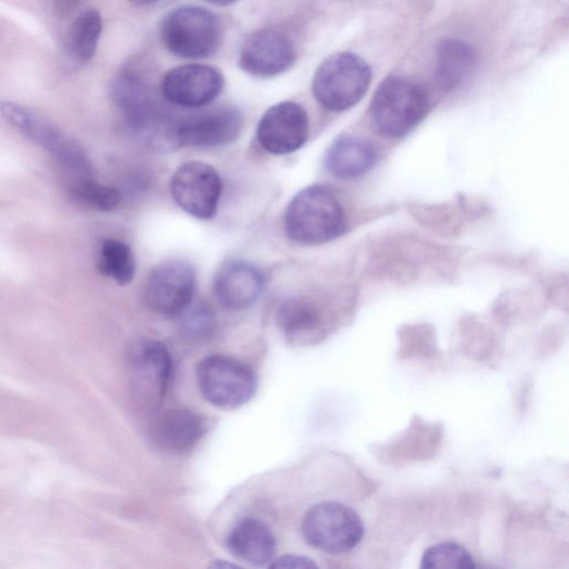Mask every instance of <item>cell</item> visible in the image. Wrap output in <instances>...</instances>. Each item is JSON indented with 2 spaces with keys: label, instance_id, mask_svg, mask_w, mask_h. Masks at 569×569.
I'll use <instances>...</instances> for the list:
<instances>
[{
  "label": "cell",
  "instance_id": "obj_1",
  "mask_svg": "<svg viewBox=\"0 0 569 569\" xmlns=\"http://www.w3.org/2000/svg\"><path fill=\"white\" fill-rule=\"evenodd\" d=\"M0 114L56 160L69 178L70 186L94 178L92 164L82 147L50 119L13 101H2Z\"/></svg>",
  "mask_w": 569,
  "mask_h": 569
},
{
  "label": "cell",
  "instance_id": "obj_2",
  "mask_svg": "<svg viewBox=\"0 0 569 569\" xmlns=\"http://www.w3.org/2000/svg\"><path fill=\"white\" fill-rule=\"evenodd\" d=\"M346 216L336 193L327 186L311 184L300 190L284 213L289 239L300 244H321L343 233Z\"/></svg>",
  "mask_w": 569,
  "mask_h": 569
},
{
  "label": "cell",
  "instance_id": "obj_3",
  "mask_svg": "<svg viewBox=\"0 0 569 569\" xmlns=\"http://www.w3.org/2000/svg\"><path fill=\"white\" fill-rule=\"evenodd\" d=\"M428 110L427 90L401 76H389L379 84L369 109L377 130L393 138L410 132L425 118Z\"/></svg>",
  "mask_w": 569,
  "mask_h": 569
},
{
  "label": "cell",
  "instance_id": "obj_4",
  "mask_svg": "<svg viewBox=\"0 0 569 569\" xmlns=\"http://www.w3.org/2000/svg\"><path fill=\"white\" fill-rule=\"evenodd\" d=\"M371 69L352 52H338L318 67L312 79L317 101L330 111H345L357 104L367 92Z\"/></svg>",
  "mask_w": 569,
  "mask_h": 569
},
{
  "label": "cell",
  "instance_id": "obj_5",
  "mask_svg": "<svg viewBox=\"0 0 569 569\" xmlns=\"http://www.w3.org/2000/svg\"><path fill=\"white\" fill-rule=\"evenodd\" d=\"M172 373V359L163 343L140 339L127 355L129 391L140 410L153 412L166 397Z\"/></svg>",
  "mask_w": 569,
  "mask_h": 569
},
{
  "label": "cell",
  "instance_id": "obj_6",
  "mask_svg": "<svg viewBox=\"0 0 569 569\" xmlns=\"http://www.w3.org/2000/svg\"><path fill=\"white\" fill-rule=\"evenodd\" d=\"M301 531L312 548L329 555H341L359 545L365 535V525L351 507L337 501H321L306 511Z\"/></svg>",
  "mask_w": 569,
  "mask_h": 569
},
{
  "label": "cell",
  "instance_id": "obj_7",
  "mask_svg": "<svg viewBox=\"0 0 569 569\" xmlns=\"http://www.w3.org/2000/svg\"><path fill=\"white\" fill-rule=\"evenodd\" d=\"M160 34L172 54L183 59H201L211 56L219 47L221 26L206 8L183 6L163 18Z\"/></svg>",
  "mask_w": 569,
  "mask_h": 569
},
{
  "label": "cell",
  "instance_id": "obj_8",
  "mask_svg": "<svg viewBox=\"0 0 569 569\" xmlns=\"http://www.w3.org/2000/svg\"><path fill=\"white\" fill-rule=\"evenodd\" d=\"M197 382L202 397L221 409H236L256 393L258 379L244 362L224 355H210L197 366Z\"/></svg>",
  "mask_w": 569,
  "mask_h": 569
},
{
  "label": "cell",
  "instance_id": "obj_9",
  "mask_svg": "<svg viewBox=\"0 0 569 569\" xmlns=\"http://www.w3.org/2000/svg\"><path fill=\"white\" fill-rule=\"evenodd\" d=\"M243 119L239 110L223 106L171 122L166 136V150L180 147L213 148L229 144L241 132Z\"/></svg>",
  "mask_w": 569,
  "mask_h": 569
},
{
  "label": "cell",
  "instance_id": "obj_10",
  "mask_svg": "<svg viewBox=\"0 0 569 569\" xmlns=\"http://www.w3.org/2000/svg\"><path fill=\"white\" fill-rule=\"evenodd\" d=\"M143 76L140 67L126 66L111 81L109 93L126 124L136 132H149L151 139L164 123L159 121L154 92Z\"/></svg>",
  "mask_w": 569,
  "mask_h": 569
},
{
  "label": "cell",
  "instance_id": "obj_11",
  "mask_svg": "<svg viewBox=\"0 0 569 569\" xmlns=\"http://www.w3.org/2000/svg\"><path fill=\"white\" fill-rule=\"evenodd\" d=\"M170 192L183 211L197 219L209 220L217 213L221 179L210 164L188 161L173 172Z\"/></svg>",
  "mask_w": 569,
  "mask_h": 569
},
{
  "label": "cell",
  "instance_id": "obj_12",
  "mask_svg": "<svg viewBox=\"0 0 569 569\" xmlns=\"http://www.w3.org/2000/svg\"><path fill=\"white\" fill-rule=\"evenodd\" d=\"M196 271L188 262L172 260L157 266L148 276L143 299L153 312L178 317L192 302Z\"/></svg>",
  "mask_w": 569,
  "mask_h": 569
},
{
  "label": "cell",
  "instance_id": "obj_13",
  "mask_svg": "<svg viewBox=\"0 0 569 569\" xmlns=\"http://www.w3.org/2000/svg\"><path fill=\"white\" fill-rule=\"evenodd\" d=\"M309 133L308 114L302 106L282 101L270 107L257 128L260 146L272 154H288L300 149Z\"/></svg>",
  "mask_w": 569,
  "mask_h": 569
},
{
  "label": "cell",
  "instance_id": "obj_14",
  "mask_svg": "<svg viewBox=\"0 0 569 569\" xmlns=\"http://www.w3.org/2000/svg\"><path fill=\"white\" fill-rule=\"evenodd\" d=\"M222 73L214 67L189 63L169 70L161 81V93L167 101L199 108L213 101L223 88Z\"/></svg>",
  "mask_w": 569,
  "mask_h": 569
},
{
  "label": "cell",
  "instance_id": "obj_15",
  "mask_svg": "<svg viewBox=\"0 0 569 569\" xmlns=\"http://www.w3.org/2000/svg\"><path fill=\"white\" fill-rule=\"evenodd\" d=\"M295 60V47L287 36L274 29H260L242 43L238 63L253 77L270 78L290 69Z\"/></svg>",
  "mask_w": 569,
  "mask_h": 569
},
{
  "label": "cell",
  "instance_id": "obj_16",
  "mask_svg": "<svg viewBox=\"0 0 569 569\" xmlns=\"http://www.w3.org/2000/svg\"><path fill=\"white\" fill-rule=\"evenodd\" d=\"M208 430V420L187 408H172L158 413L149 428L152 443L164 452L183 453L192 449Z\"/></svg>",
  "mask_w": 569,
  "mask_h": 569
},
{
  "label": "cell",
  "instance_id": "obj_17",
  "mask_svg": "<svg viewBox=\"0 0 569 569\" xmlns=\"http://www.w3.org/2000/svg\"><path fill=\"white\" fill-rule=\"evenodd\" d=\"M264 284L261 270L243 260L222 263L213 279L214 295L229 310H242L252 306L263 292Z\"/></svg>",
  "mask_w": 569,
  "mask_h": 569
},
{
  "label": "cell",
  "instance_id": "obj_18",
  "mask_svg": "<svg viewBox=\"0 0 569 569\" xmlns=\"http://www.w3.org/2000/svg\"><path fill=\"white\" fill-rule=\"evenodd\" d=\"M228 551L249 566L270 565L276 555V538L259 519L246 517L237 521L226 538Z\"/></svg>",
  "mask_w": 569,
  "mask_h": 569
},
{
  "label": "cell",
  "instance_id": "obj_19",
  "mask_svg": "<svg viewBox=\"0 0 569 569\" xmlns=\"http://www.w3.org/2000/svg\"><path fill=\"white\" fill-rule=\"evenodd\" d=\"M378 160L376 147L368 140L342 136L327 149L325 164L336 178L353 180L370 171Z\"/></svg>",
  "mask_w": 569,
  "mask_h": 569
},
{
  "label": "cell",
  "instance_id": "obj_20",
  "mask_svg": "<svg viewBox=\"0 0 569 569\" xmlns=\"http://www.w3.org/2000/svg\"><path fill=\"white\" fill-rule=\"evenodd\" d=\"M477 62L475 49L458 39L443 40L437 51L435 79L446 91L453 90L473 70Z\"/></svg>",
  "mask_w": 569,
  "mask_h": 569
},
{
  "label": "cell",
  "instance_id": "obj_21",
  "mask_svg": "<svg viewBox=\"0 0 569 569\" xmlns=\"http://www.w3.org/2000/svg\"><path fill=\"white\" fill-rule=\"evenodd\" d=\"M102 31V18L98 10L88 9L71 23L64 49L68 60L76 66L89 62L96 53Z\"/></svg>",
  "mask_w": 569,
  "mask_h": 569
},
{
  "label": "cell",
  "instance_id": "obj_22",
  "mask_svg": "<svg viewBox=\"0 0 569 569\" xmlns=\"http://www.w3.org/2000/svg\"><path fill=\"white\" fill-rule=\"evenodd\" d=\"M277 322L287 338L298 340L319 326L320 313L310 301L292 298L278 308Z\"/></svg>",
  "mask_w": 569,
  "mask_h": 569
},
{
  "label": "cell",
  "instance_id": "obj_23",
  "mask_svg": "<svg viewBox=\"0 0 569 569\" xmlns=\"http://www.w3.org/2000/svg\"><path fill=\"white\" fill-rule=\"evenodd\" d=\"M98 269L120 286L130 283L136 271L131 248L117 239L104 240L100 250Z\"/></svg>",
  "mask_w": 569,
  "mask_h": 569
},
{
  "label": "cell",
  "instance_id": "obj_24",
  "mask_svg": "<svg viewBox=\"0 0 569 569\" xmlns=\"http://www.w3.org/2000/svg\"><path fill=\"white\" fill-rule=\"evenodd\" d=\"M476 563L462 545L443 541L428 547L421 557V569H469Z\"/></svg>",
  "mask_w": 569,
  "mask_h": 569
},
{
  "label": "cell",
  "instance_id": "obj_25",
  "mask_svg": "<svg viewBox=\"0 0 569 569\" xmlns=\"http://www.w3.org/2000/svg\"><path fill=\"white\" fill-rule=\"evenodd\" d=\"M70 189L76 198L103 211L114 209L121 198L116 188L102 184L96 181L94 178L79 182Z\"/></svg>",
  "mask_w": 569,
  "mask_h": 569
},
{
  "label": "cell",
  "instance_id": "obj_26",
  "mask_svg": "<svg viewBox=\"0 0 569 569\" xmlns=\"http://www.w3.org/2000/svg\"><path fill=\"white\" fill-rule=\"evenodd\" d=\"M181 331L191 339H202L213 330L214 317L212 310L202 303L186 308L179 316Z\"/></svg>",
  "mask_w": 569,
  "mask_h": 569
},
{
  "label": "cell",
  "instance_id": "obj_27",
  "mask_svg": "<svg viewBox=\"0 0 569 569\" xmlns=\"http://www.w3.org/2000/svg\"><path fill=\"white\" fill-rule=\"evenodd\" d=\"M269 567L272 568H316L317 565L303 556L286 555L278 559H273Z\"/></svg>",
  "mask_w": 569,
  "mask_h": 569
},
{
  "label": "cell",
  "instance_id": "obj_28",
  "mask_svg": "<svg viewBox=\"0 0 569 569\" xmlns=\"http://www.w3.org/2000/svg\"><path fill=\"white\" fill-rule=\"evenodd\" d=\"M79 2L80 0H53V13L58 19H66L73 12Z\"/></svg>",
  "mask_w": 569,
  "mask_h": 569
},
{
  "label": "cell",
  "instance_id": "obj_29",
  "mask_svg": "<svg viewBox=\"0 0 569 569\" xmlns=\"http://www.w3.org/2000/svg\"><path fill=\"white\" fill-rule=\"evenodd\" d=\"M210 4L218 6V7H226L234 3L237 0H204Z\"/></svg>",
  "mask_w": 569,
  "mask_h": 569
},
{
  "label": "cell",
  "instance_id": "obj_30",
  "mask_svg": "<svg viewBox=\"0 0 569 569\" xmlns=\"http://www.w3.org/2000/svg\"><path fill=\"white\" fill-rule=\"evenodd\" d=\"M132 4L137 7H147L153 4L160 0H129Z\"/></svg>",
  "mask_w": 569,
  "mask_h": 569
}]
</instances>
